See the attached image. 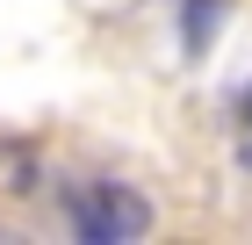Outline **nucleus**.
Masks as SVG:
<instances>
[{
    "label": "nucleus",
    "mask_w": 252,
    "mask_h": 245,
    "mask_svg": "<svg viewBox=\"0 0 252 245\" xmlns=\"http://www.w3.org/2000/svg\"><path fill=\"white\" fill-rule=\"evenodd\" d=\"M65 216H72V231L87 245H130L152 231V202L137 188H123V180H87V188L65 195Z\"/></svg>",
    "instance_id": "obj_1"
},
{
    "label": "nucleus",
    "mask_w": 252,
    "mask_h": 245,
    "mask_svg": "<svg viewBox=\"0 0 252 245\" xmlns=\"http://www.w3.org/2000/svg\"><path fill=\"white\" fill-rule=\"evenodd\" d=\"M216 22H223V0H180V43H188V58L209 51Z\"/></svg>",
    "instance_id": "obj_2"
},
{
    "label": "nucleus",
    "mask_w": 252,
    "mask_h": 245,
    "mask_svg": "<svg viewBox=\"0 0 252 245\" xmlns=\"http://www.w3.org/2000/svg\"><path fill=\"white\" fill-rule=\"evenodd\" d=\"M0 166H7L15 195H29V151H22V144H0Z\"/></svg>",
    "instance_id": "obj_3"
},
{
    "label": "nucleus",
    "mask_w": 252,
    "mask_h": 245,
    "mask_svg": "<svg viewBox=\"0 0 252 245\" xmlns=\"http://www.w3.org/2000/svg\"><path fill=\"white\" fill-rule=\"evenodd\" d=\"M238 159H245V166H252V123H245V130H238Z\"/></svg>",
    "instance_id": "obj_4"
}]
</instances>
